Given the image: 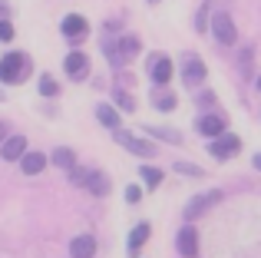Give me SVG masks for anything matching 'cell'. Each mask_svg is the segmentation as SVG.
<instances>
[{
    "instance_id": "1",
    "label": "cell",
    "mask_w": 261,
    "mask_h": 258,
    "mask_svg": "<svg viewBox=\"0 0 261 258\" xmlns=\"http://www.w3.org/2000/svg\"><path fill=\"white\" fill-rule=\"evenodd\" d=\"M30 76V57L23 53H7L0 57V80L4 83H20V80Z\"/></svg>"
},
{
    "instance_id": "2",
    "label": "cell",
    "mask_w": 261,
    "mask_h": 258,
    "mask_svg": "<svg viewBox=\"0 0 261 258\" xmlns=\"http://www.w3.org/2000/svg\"><path fill=\"white\" fill-rule=\"evenodd\" d=\"M212 37H215L222 46H231L238 40V30H235V23H231V17L225 10H215V13H212Z\"/></svg>"
},
{
    "instance_id": "3",
    "label": "cell",
    "mask_w": 261,
    "mask_h": 258,
    "mask_svg": "<svg viewBox=\"0 0 261 258\" xmlns=\"http://www.w3.org/2000/svg\"><path fill=\"white\" fill-rule=\"evenodd\" d=\"M116 139H119L122 149H129V152L142 156V159L155 156V142H146V139H139V136H133V133H122V129H116Z\"/></svg>"
},
{
    "instance_id": "4",
    "label": "cell",
    "mask_w": 261,
    "mask_h": 258,
    "mask_svg": "<svg viewBox=\"0 0 261 258\" xmlns=\"http://www.w3.org/2000/svg\"><path fill=\"white\" fill-rule=\"evenodd\" d=\"M238 149H242V139L231 136V133H222V136H215V139L208 142V152L215 156V159H228V156H235Z\"/></svg>"
},
{
    "instance_id": "5",
    "label": "cell",
    "mask_w": 261,
    "mask_h": 258,
    "mask_svg": "<svg viewBox=\"0 0 261 258\" xmlns=\"http://www.w3.org/2000/svg\"><path fill=\"white\" fill-rule=\"evenodd\" d=\"M202 80H205V63H202V57L189 53V57L182 60V83H185V86H202Z\"/></svg>"
},
{
    "instance_id": "6",
    "label": "cell",
    "mask_w": 261,
    "mask_h": 258,
    "mask_svg": "<svg viewBox=\"0 0 261 258\" xmlns=\"http://www.w3.org/2000/svg\"><path fill=\"white\" fill-rule=\"evenodd\" d=\"M60 30H63L66 40H83L89 33V23H86V17H80V13H70V17H63Z\"/></svg>"
},
{
    "instance_id": "7",
    "label": "cell",
    "mask_w": 261,
    "mask_h": 258,
    "mask_svg": "<svg viewBox=\"0 0 261 258\" xmlns=\"http://www.w3.org/2000/svg\"><path fill=\"white\" fill-rule=\"evenodd\" d=\"M149 76L155 80V86H166L169 80H172V63H169V57L155 53V57L149 60Z\"/></svg>"
},
{
    "instance_id": "8",
    "label": "cell",
    "mask_w": 261,
    "mask_h": 258,
    "mask_svg": "<svg viewBox=\"0 0 261 258\" xmlns=\"http://www.w3.org/2000/svg\"><path fill=\"white\" fill-rule=\"evenodd\" d=\"M222 199V192H205V195H195V199L185 205V219H198V215L205 212V209H212L215 202Z\"/></svg>"
},
{
    "instance_id": "9",
    "label": "cell",
    "mask_w": 261,
    "mask_h": 258,
    "mask_svg": "<svg viewBox=\"0 0 261 258\" xmlns=\"http://www.w3.org/2000/svg\"><path fill=\"white\" fill-rule=\"evenodd\" d=\"M63 66H66V76H70V80H83L89 73V57H86V53H70Z\"/></svg>"
},
{
    "instance_id": "10",
    "label": "cell",
    "mask_w": 261,
    "mask_h": 258,
    "mask_svg": "<svg viewBox=\"0 0 261 258\" xmlns=\"http://www.w3.org/2000/svg\"><path fill=\"white\" fill-rule=\"evenodd\" d=\"M23 152H27V139H23V136H10V139H4V149H0V156H4L7 162L23 159Z\"/></svg>"
},
{
    "instance_id": "11",
    "label": "cell",
    "mask_w": 261,
    "mask_h": 258,
    "mask_svg": "<svg viewBox=\"0 0 261 258\" xmlns=\"http://www.w3.org/2000/svg\"><path fill=\"white\" fill-rule=\"evenodd\" d=\"M178 252H182L185 258H192L198 252V235H195V228L192 225H185L182 232H178Z\"/></svg>"
},
{
    "instance_id": "12",
    "label": "cell",
    "mask_w": 261,
    "mask_h": 258,
    "mask_svg": "<svg viewBox=\"0 0 261 258\" xmlns=\"http://www.w3.org/2000/svg\"><path fill=\"white\" fill-rule=\"evenodd\" d=\"M70 255L73 258H93L96 255V242L89 239V235H76V239L70 242Z\"/></svg>"
},
{
    "instance_id": "13",
    "label": "cell",
    "mask_w": 261,
    "mask_h": 258,
    "mask_svg": "<svg viewBox=\"0 0 261 258\" xmlns=\"http://www.w3.org/2000/svg\"><path fill=\"white\" fill-rule=\"evenodd\" d=\"M198 129H202L208 139H215V136H222V133H225V119H222V116H215V113H205V116L198 119Z\"/></svg>"
},
{
    "instance_id": "14",
    "label": "cell",
    "mask_w": 261,
    "mask_h": 258,
    "mask_svg": "<svg viewBox=\"0 0 261 258\" xmlns=\"http://www.w3.org/2000/svg\"><path fill=\"white\" fill-rule=\"evenodd\" d=\"M83 189H86V192H93V195H106V192H109V179H106L102 172H96V169H89Z\"/></svg>"
},
{
    "instance_id": "15",
    "label": "cell",
    "mask_w": 261,
    "mask_h": 258,
    "mask_svg": "<svg viewBox=\"0 0 261 258\" xmlns=\"http://www.w3.org/2000/svg\"><path fill=\"white\" fill-rule=\"evenodd\" d=\"M43 166H46V156H40V152H23V159H20V169H23L27 175L43 172Z\"/></svg>"
},
{
    "instance_id": "16",
    "label": "cell",
    "mask_w": 261,
    "mask_h": 258,
    "mask_svg": "<svg viewBox=\"0 0 261 258\" xmlns=\"http://www.w3.org/2000/svg\"><path fill=\"white\" fill-rule=\"evenodd\" d=\"M152 106H155V110H175V96H172V93H169L166 90V86H159V90H152Z\"/></svg>"
},
{
    "instance_id": "17",
    "label": "cell",
    "mask_w": 261,
    "mask_h": 258,
    "mask_svg": "<svg viewBox=\"0 0 261 258\" xmlns=\"http://www.w3.org/2000/svg\"><path fill=\"white\" fill-rule=\"evenodd\" d=\"M96 119H99L102 126H109V129H119V113L113 110V106H96Z\"/></svg>"
},
{
    "instance_id": "18",
    "label": "cell",
    "mask_w": 261,
    "mask_h": 258,
    "mask_svg": "<svg viewBox=\"0 0 261 258\" xmlns=\"http://www.w3.org/2000/svg\"><path fill=\"white\" fill-rule=\"evenodd\" d=\"M149 239V225H136V232L129 235V255H139V248L146 245Z\"/></svg>"
},
{
    "instance_id": "19",
    "label": "cell",
    "mask_w": 261,
    "mask_h": 258,
    "mask_svg": "<svg viewBox=\"0 0 261 258\" xmlns=\"http://www.w3.org/2000/svg\"><path fill=\"white\" fill-rule=\"evenodd\" d=\"M102 53L109 57V63H113V66H122V63H126V60H122V53H119V43H116L113 37L102 40Z\"/></svg>"
},
{
    "instance_id": "20",
    "label": "cell",
    "mask_w": 261,
    "mask_h": 258,
    "mask_svg": "<svg viewBox=\"0 0 261 258\" xmlns=\"http://www.w3.org/2000/svg\"><path fill=\"white\" fill-rule=\"evenodd\" d=\"M53 166H60V169H73V166H76V156H73L70 149H53Z\"/></svg>"
},
{
    "instance_id": "21",
    "label": "cell",
    "mask_w": 261,
    "mask_h": 258,
    "mask_svg": "<svg viewBox=\"0 0 261 258\" xmlns=\"http://www.w3.org/2000/svg\"><path fill=\"white\" fill-rule=\"evenodd\" d=\"M119 53H122V60L136 57V53H139V40H136V37H129V33H126V37L119 40Z\"/></svg>"
},
{
    "instance_id": "22",
    "label": "cell",
    "mask_w": 261,
    "mask_h": 258,
    "mask_svg": "<svg viewBox=\"0 0 261 258\" xmlns=\"http://www.w3.org/2000/svg\"><path fill=\"white\" fill-rule=\"evenodd\" d=\"M146 133H149V136H162V139L172 142V146H178V142H182V133H175V129H155V126H149Z\"/></svg>"
},
{
    "instance_id": "23",
    "label": "cell",
    "mask_w": 261,
    "mask_h": 258,
    "mask_svg": "<svg viewBox=\"0 0 261 258\" xmlns=\"http://www.w3.org/2000/svg\"><path fill=\"white\" fill-rule=\"evenodd\" d=\"M57 80L50 76V73H46V76H40V93H43V96H57Z\"/></svg>"
},
{
    "instance_id": "24",
    "label": "cell",
    "mask_w": 261,
    "mask_h": 258,
    "mask_svg": "<svg viewBox=\"0 0 261 258\" xmlns=\"http://www.w3.org/2000/svg\"><path fill=\"white\" fill-rule=\"evenodd\" d=\"M142 179H146L149 189H155L162 182V172H159V169H152V166H146V169H142Z\"/></svg>"
},
{
    "instance_id": "25",
    "label": "cell",
    "mask_w": 261,
    "mask_h": 258,
    "mask_svg": "<svg viewBox=\"0 0 261 258\" xmlns=\"http://www.w3.org/2000/svg\"><path fill=\"white\" fill-rule=\"evenodd\" d=\"M116 103H119V106H122V110H129V113H133V110H136V96H129V93H122V90H119V93H116Z\"/></svg>"
},
{
    "instance_id": "26",
    "label": "cell",
    "mask_w": 261,
    "mask_h": 258,
    "mask_svg": "<svg viewBox=\"0 0 261 258\" xmlns=\"http://www.w3.org/2000/svg\"><path fill=\"white\" fill-rule=\"evenodd\" d=\"M0 40H4V43H10V40H13V27L7 23V20H0Z\"/></svg>"
},
{
    "instance_id": "27",
    "label": "cell",
    "mask_w": 261,
    "mask_h": 258,
    "mask_svg": "<svg viewBox=\"0 0 261 258\" xmlns=\"http://www.w3.org/2000/svg\"><path fill=\"white\" fill-rule=\"evenodd\" d=\"M139 199H142V189L139 186H129L126 189V202H139Z\"/></svg>"
},
{
    "instance_id": "28",
    "label": "cell",
    "mask_w": 261,
    "mask_h": 258,
    "mask_svg": "<svg viewBox=\"0 0 261 258\" xmlns=\"http://www.w3.org/2000/svg\"><path fill=\"white\" fill-rule=\"evenodd\" d=\"M242 70H245V73H251V50H248V46L242 50Z\"/></svg>"
},
{
    "instance_id": "29",
    "label": "cell",
    "mask_w": 261,
    "mask_h": 258,
    "mask_svg": "<svg viewBox=\"0 0 261 258\" xmlns=\"http://www.w3.org/2000/svg\"><path fill=\"white\" fill-rule=\"evenodd\" d=\"M175 169H178V172H189V175H202V172H198V169H195V166H189V162H178V166H175Z\"/></svg>"
},
{
    "instance_id": "30",
    "label": "cell",
    "mask_w": 261,
    "mask_h": 258,
    "mask_svg": "<svg viewBox=\"0 0 261 258\" xmlns=\"http://www.w3.org/2000/svg\"><path fill=\"white\" fill-rule=\"evenodd\" d=\"M4 136H7V126H4V123H0V142H4Z\"/></svg>"
},
{
    "instance_id": "31",
    "label": "cell",
    "mask_w": 261,
    "mask_h": 258,
    "mask_svg": "<svg viewBox=\"0 0 261 258\" xmlns=\"http://www.w3.org/2000/svg\"><path fill=\"white\" fill-rule=\"evenodd\" d=\"M255 169H261V152H258V156H255Z\"/></svg>"
},
{
    "instance_id": "32",
    "label": "cell",
    "mask_w": 261,
    "mask_h": 258,
    "mask_svg": "<svg viewBox=\"0 0 261 258\" xmlns=\"http://www.w3.org/2000/svg\"><path fill=\"white\" fill-rule=\"evenodd\" d=\"M258 90H261V76H258Z\"/></svg>"
},
{
    "instance_id": "33",
    "label": "cell",
    "mask_w": 261,
    "mask_h": 258,
    "mask_svg": "<svg viewBox=\"0 0 261 258\" xmlns=\"http://www.w3.org/2000/svg\"><path fill=\"white\" fill-rule=\"evenodd\" d=\"M152 4H155V0H152Z\"/></svg>"
}]
</instances>
